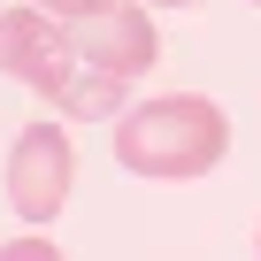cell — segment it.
Instances as JSON below:
<instances>
[{"instance_id":"cell-1","label":"cell","mask_w":261,"mask_h":261,"mask_svg":"<svg viewBox=\"0 0 261 261\" xmlns=\"http://www.w3.org/2000/svg\"><path fill=\"white\" fill-rule=\"evenodd\" d=\"M223 146H230V123L200 92L139 100V108L115 123V162L130 177H207L223 162Z\"/></svg>"},{"instance_id":"cell-2","label":"cell","mask_w":261,"mask_h":261,"mask_svg":"<svg viewBox=\"0 0 261 261\" xmlns=\"http://www.w3.org/2000/svg\"><path fill=\"white\" fill-rule=\"evenodd\" d=\"M0 69L16 85H31L39 100L69 108V115H115V100H123L115 77H92L77 62L69 23L46 16V8H0Z\"/></svg>"},{"instance_id":"cell-3","label":"cell","mask_w":261,"mask_h":261,"mask_svg":"<svg viewBox=\"0 0 261 261\" xmlns=\"http://www.w3.org/2000/svg\"><path fill=\"white\" fill-rule=\"evenodd\" d=\"M69 185H77V146L62 123H31L16 154H8V207L23 223H54L69 207Z\"/></svg>"},{"instance_id":"cell-4","label":"cell","mask_w":261,"mask_h":261,"mask_svg":"<svg viewBox=\"0 0 261 261\" xmlns=\"http://www.w3.org/2000/svg\"><path fill=\"white\" fill-rule=\"evenodd\" d=\"M69 39H77V62H85L92 77H115V85L146 77V69L162 62V31L146 23V8H130V0H115V8L69 23Z\"/></svg>"},{"instance_id":"cell-5","label":"cell","mask_w":261,"mask_h":261,"mask_svg":"<svg viewBox=\"0 0 261 261\" xmlns=\"http://www.w3.org/2000/svg\"><path fill=\"white\" fill-rule=\"evenodd\" d=\"M31 8H46V16H62V23H85V16L115 8V0H31Z\"/></svg>"},{"instance_id":"cell-6","label":"cell","mask_w":261,"mask_h":261,"mask_svg":"<svg viewBox=\"0 0 261 261\" xmlns=\"http://www.w3.org/2000/svg\"><path fill=\"white\" fill-rule=\"evenodd\" d=\"M154 8H192V0H154Z\"/></svg>"},{"instance_id":"cell-7","label":"cell","mask_w":261,"mask_h":261,"mask_svg":"<svg viewBox=\"0 0 261 261\" xmlns=\"http://www.w3.org/2000/svg\"><path fill=\"white\" fill-rule=\"evenodd\" d=\"M253 8H261V0H253Z\"/></svg>"},{"instance_id":"cell-8","label":"cell","mask_w":261,"mask_h":261,"mask_svg":"<svg viewBox=\"0 0 261 261\" xmlns=\"http://www.w3.org/2000/svg\"><path fill=\"white\" fill-rule=\"evenodd\" d=\"M253 246H261V238H253Z\"/></svg>"}]
</instances>
